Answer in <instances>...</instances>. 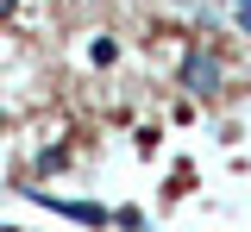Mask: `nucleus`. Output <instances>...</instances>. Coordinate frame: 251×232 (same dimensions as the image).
Here are the masks:
<instances>
[{
  "instance_id": "f257e3e1",
  "label": "nucleus",
  "mask_w": 251,
  "mask_h": 232,
  "mask_svg": "<svg viewBox=\"0 0 251 232\" xmlns=\"http://www.w3.org/2000/svg\"><path fill=\"white\" fill-rule=\"evenodd\" d=\"M182 88H188V94H220V57L188 50V57H182Z\"/></svg>"
},
{
  "instance_id": "f03ea898",
  "label": "nucleus",
  "mask_w": 251,
  "mask_h": 232,
  "mask_svg": "<svg viewBox=\"0 0 251 232\" xmlns=\"http://www.w3.org/2000/svg\"><path fill=\"white\" fill-rule=\"evenodd\" d=\"M239 25H245V32H251V0H239Z\"/></svg>"
},
{
  "instance_id": "7ed1b4c3",
  "label": "nucleus",
  "mask_w": 251,
  "mask_h": 232,
  "mask_svg": "<svg viewBox=\"0 0 251 232\" xmlns=\"http://www.w3.org/2000/svg\"><path fill=\"white\" fill-rule=\"evenodd\" d=\"M13 13H19V0H0V19H13Z\"/></svg>"
}]
</instances>
